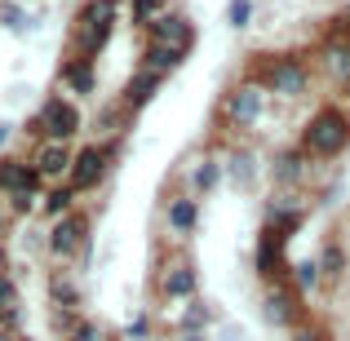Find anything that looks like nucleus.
<instances>
[{"label": "nucleus", "mask_w": 350, "mask_h": 341, "mask_svg": "<svg viewBox=\"0 0 350 341\" xmlns=\"http://www.w3.org/2000/svg\"><path fill=\"white\" fill-rule=\"evenodd\" d=\"M116 9L120 0H89L76 18V44H80V58H94L98 49L107 44V31L116 23Z\"/></svg>", "instance_id": "1"}, {"label": "nucleus", "mask_w": 350, "mask_h": 341, "mask_svg": "<svg viewBox=\"0 0 350 341\" xmlns=\"http://www.w3.org/2000/svg\"><path fill=\"white\" fill-rule=\"evenodd\" d=\"M346 137H350L346 115L328 107V111H319V115L306 124V151H315V155H337V151L346 146Z\"/></svg>", "instance_id": "2"}, {"label": "nucleus", "mask_w": 350, "mask_h": 341, "mask_svg": "<svg viewBox=\"0 0 350 341\" xmlns=\"http://www.w3.org/2000/svg\"><path fill=\"white\" fill-rule=\"evenodd\" d=\"M36 128H40L49 142H67L80 128V111L71 103H62V98H49V103L40 107V115H36Z\"/></svg>", "instance_id": "3"}, {"label": "nucleus", "mask_w": 350, "mask_h": 341, "mask_svg": "<svg viewBox=\"0 0 350 341\" xmlns=\"http://www.w3.org/2000/svg\"><path fill=\"white\" fill-rule=\"evenodd\" d=\"M107 160H111V146H85V151L71 160V191H89V187H98L103 182V173H107Z\"/></svg>", "instance_id": "4"}, {"label": "nucleus", "mask_w": 350, "mask_h": 341, "mask_svg": "<svg viewBox=\"0 0 350 341\" xmlns=\"http://www.w3.org/2000/svg\"><path fill=\"white\" fill-rule=\"evenodd\" d=\"M85 235H89V222L80 213H67V217H58L49 230V248H53V257H76L80 253V244H85Z\"/></svg>", "instance_id": "5"}, {"label": "nucleus", "mask_w": 350, "mask_h": 341, "mask_svg": "<svg viewBox=\"0 0 350 341\" xmlns=\"http://www.w3.org/2000/svg\"><path fill=\"white\" fill-rule=\"evenodd\" d=\"M151 49H155V53H164L169 62H178L182 53L191 49V27H187V23H178V18H164V23H155Z\"/></svg>", "instance_id": "6"}, {"label": "nucleus", "mask_w": 350, "mask_h": 341, "mask_svg": "<svg viewBox=\"0 0 350 341\" xmlns=\"http://www.w3.org/2000/svg\"><path fill=\"white\" fill-rule=\"evenodd\" d=\"M71 160H76V155L67 151V142H40L31 169L40 173V182H53V178H67L71 173Z\"/></svg>", "instance_id": "7"}, {"label": "nucleus", "mask_w": 350, "mask_h": 341, "mask_svg": "<svg viewBox=\"0 0 350 341\" xmlns=\"http://www.w3.org/2000/svg\"><path fill=\"white\" fill-rule=\"evenodd\" d=\"M160 292H164V297H191V292H196V271H191L187 257H173V262L164 266Z\"/></svg>", "instance_id": "8"}, {"label": "nucleus", "mask_w": 350, "mask_h": 341, "mask_svg": "<svg viewBox=\"0 0 350 341\" xmlns=\"http://www.w3.org/2000/svg\"><path fill=\"white\" fill-rule=\"evenodd\" d=\"M0 191L14 195V191H40V173L23 160H0Z\"/></svg>", "instance_id": "9"}, {"label": "nucleus", "mask_w": 350, "mask_h": 341, "mask_svg": "<svg viewBox=\"0 0 350 341\" xmlns=\"http://www.w3.org/2000/svg\"><path fill=\"white\" fill-rule=\"evenodd\" d=\"M0 333H23V301L9 275H0Z\"/></svg>", "instance_id": "10"}, {"label": "nucleus", "mask_w": 350, "mask_h": 341, "mask_svg": "<svg viewBox=\"0 0 350 341\" xmlns=\"http://www.w3.org/2000/svg\"><path fill=\"white\" fill-rule=\"evenodd\" d=\"M49 301L53 310H80V284L71 275H49Z\"/></svg>", "instance_id": "11"}, {"label": "nucleus", "mask_w": 350, "mask_h": 341, "mask_svg": "<svg viewBox=\"0 0 350 341\" xmlns=\"http://www.w3.org/2000/svg\"><path fill=\"white\" fill-rule=\"evenodd\" d=\"M266 85L280 89V94H301V89H306V71H301L297 62H284V67H275L271 76H266Z\"/></svg>", "instance_id": "12"}, {"label": "nucleus", "mask_w": 350, "mask_h": 341, "mask_svg": "<svg viewBox=\"0 0 350 341\" xmlns=\"http://www.w3.org/2000/svg\"><path fill=\"white\" fill-rule=\"evenodd\" d=\"M266 319H271V324H293V319H297V301H293V292H284V288L266 292Z\"/></svg>", "instance_id": "13"}, {"label": "nucleus", "mask_w": 350, "mask_h": 341, "mask_svg": "<svg viewBox=\"0 0 350 341\" xmlns=\"http://www.w3.org/2000/svg\"><path fill=\"white\" fill-rule=\"evenodd\" d=\"M62 85L76 89V94H89L94 89V58H71L62 67Z\"/></svg>", "instance_id": "14"}, {"label": "nucleus", "mask_w": 350, "mask_h": 341, "mask_svg": "<svg viewBox=\"0 0 350 341\" xmlns=\"http://www.w3.org/2000/svg\"><path fill=\"white\" fill-rule=\"evenodd\" d=\"M155 85H160V76L142 67V71H137V80H129V89H124V103H129V107H142L146 98L155 94Z\"/></svg>", "instance_id": "15"}, {"label": "nucleus", "mask_w": 350, "mask_h": 341, "mask_svg": "<svg viewBox=\"0 0 350 341\" xmlns=\"http://www.w3.org/2000/svg\"><path fill=\"white\" fill-rule=\"evenodd\" d=\"M257 107H262V94H257L253 85H244V89H239V94L231 98V115L239 120V124H248V120L257 115Z\"/></svg>", "instance_id": "16"}, {"label": "nucleus", "mask_w": 350, "mask_h": 341, "mask_svg": "<svg viewBox=\"0 0 350 341\" xmlns=\"http://www.w3.org/2000/svg\"><path fill=\"white\" fill-rule=\"evenodd\" d=\"M71 200H76V191H71V187H53L49 191V195H44V213H49V217H67L71 213Z\"/></svg>", "instance_id": "17"}, {"label": "nucleus", "mask_w": 350, "mask_h": 341, "mask_svg": "<svg viewBox=\"0 0 350 341\" xmlns=\"http://www.w3.org/2000/svg\"><path fill=\"white\" fill-rule=\"evenodd\" d=\"M208 319H213V310H208L204 301H191V306H187V315H182V333H204V328H208Z\"/></svg>", "instance_id": "18"}, {"label": "nucleus", "mask_w": 350, "mask_h": 341, "mask_svg": "<svg viewBox=\"0 0 350 341\" xmlns=\"http://www.w3.org/2000/svg\"><path fill=\"white\" fill-rule=\"evenodd\" d=\"M169 226L173 230H191L196 226V204H191V200H173L169 204Z\"/></svg>", "instance_id": "19"}, {"label": "nucleus", "mask_w": 350, "mask_h": 341, "mask_svg": "<svg viewBox=\"0 0 350 341\" xmlns=\"http://www.w3.org/2000/svg\"><path fill=\"white\" fill-rule=\"evenodd\" d=\"M164 0H133V14H137V23H164Z\"/></svg>", "instance_id": "20"}, {"label": "nucleus", "mask_w": 350, "mask_h": 341, "mask_svg": "<svg viewBox=\"0 0 350 341\" xmlns=\"http://www.w3.org/2000/svg\"><path fill=\"white\" fill-rule=\"evenodd\" d=\"M62 341H107V337H103V328H98L94 319H80V324L71 328V333L62 337Z\"/></svg>", "instance_id": "21"}, {"label": "nucleus", "mask_w": 350, "mask_h": 341, "mask_svg": "<svg viewBox=\"0 0 350 341\" xmlns=\"http://www.w3.org/2000/svg\"><path fill=\"white\" fill-rule=\"evenodd\" d=\"M36 195H40V191H14V195H5L9 200V213H31Z\"/></svg>", "instance_id": "22"}, {"label": "nucleus", "mask_w": 350, "mask_h": 341, "mask_svg": "<svg viewBox=\"0 0 350 341\" xmlns=\"http://www.w3.org/2000/svg\"><path fill=\"white\" fill-rule=\"evenodd\" d=\"M275 173H280V182H297L301 178V160H297V155H280Z\"/></svg>", "instance_id": "23"}, {"label": "nucleus", "mask_w": 350, "mask_h": 341, "mask_svg": "<svg viewBox=\"0 0 350 341\" xmlns=\"http://www.w3.org/2000/svg\"><path fill=\"white\" fill-rule=\"evenodd\" d=\"M297 284H301V288H315V284H319V262H301L297 266Z\"/></svg>", "instance_id": "24"}, {"label": "nucleus", "mask_w": 350, "mask_h": 341, "mask_svg": "<svg viewBox=\"0 0 350 341\" xmlns=\"http://www.w3.org/2000/svg\"><path fill=\"white\" fill-rule=\"evenodd\" d=\"M328 62H333L337 76H346V80H350V53H346V49H333V53H328Z\"/></svg>", "instance_id": "25"}, {"label": "nucleus", "mask_w": 350, "mask_h": 341, "mask_svg": "<svg viewBox=\"0 0 350 341\" xmlns=\"http://www.w3.org/2000/svg\"><path fill=\"white\" fill-rule=\"evenodd\" d=\"M213 182H217V164H200V169H196V187H213Z\"/></svg>", "instance_id": "26"}, {"label": "nucleus", "mask_w": 350, "mask_h": 341, "mask_svg": "<svg viewBox=\"0 0 350 341\" xmlns=\"http://www.w3.org/2000/svg\"><path fill=\"white\" fill-rule=\"evenodd\" d=\"M324 271H328V275L342 271V248H328V253H324Z\"/></svg>", "instance_id": "27"}, {"label": "nucleus", "mask_w": 350, "mask_h": 341, "mask_svg": "<svg viewBox=\"0 0 350 341\" xmlns=\"http://www.w3.org/2000/svg\"><path fill=\"white\" fill-rule=\"evenodd\" d=\"M235 182H248V178H253V160H248V155H244V160H235Z\"/></svg>", "instance_id": "28"}, {"label": "nucleus", "mask_w": 350, "mask_h": 341, "mask_svg": "<svg viewBox=\"0 0 350 341\" xmlns=\"http://www.w3.org/2000/svg\"><path fill=\"white\" fill-rule=\"evenodd\" d=\"M293 341H328V337L319 333V328H306V324H301L297 333H293Z\"/></svg>", "instance_id": "29"}, {"label": "nucleus", "mask_w": 350, "mask_h": 341, "mask_svg": "<svg viewBox=\"0 0 350 341\" xmlns=\"http://www.w3.org/2000/svg\"><path fill=\"white\" fill-rule=\"evenodd\" d=\"M182 341H208L204 333H182Z\"/></svg>", "instance_id": "30"}, {"label": "nucleus", "mask_w": 350, "mask_h": 341, "mask_svg": "<svg viewBox=\"0 0 350 341\" xmlns=\"http://www.w3.org/2000/svg\"><path fill=\"white\" fill-rule=\"evenodd\" d=\"M0 341H27L23 333H0Z\"/></svg>", "instance_id": "31"}, {"label": "nucleus", "mask_w": 350, "mask_h": 341, "mask_svg": "<svg viewBox=\"0 0 350 341\" xmlns=\"http://www.w3.org/2000/svg\"><path fill=\"white\" fill-rule=\"evenodd\" d=\"M5 262H9V253H5V244H0V275H5Z\"/></svg>", "instance_id": "32"}, {"label": "nucleus", "mask_w": 350, "mask_h": 341, "mask_svg": "<svg viewBox=\"0 0 350 341\" xmlns=\"http://www.w3.org/2000/svg\"><path fill=\"white\" fill-rule=\"evenodd\" d=\"M5 222H9V213H5V204H0V235H5Z\"/></svg>", "instance_id": "33"}]
</instances>
